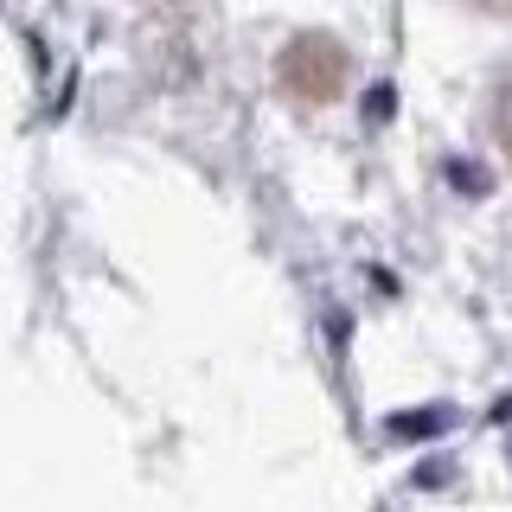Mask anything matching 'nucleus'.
I'll return each mask as SVG.
<instances>
[{"instance_id":"f257e3e1","label":"nucleus","mask_w":512,"mask_h":512,"mask_svg":"<svg viewBox=\"0 0 512 512\" xmlns=\"http://www.w3.org/2000/svg\"><path fill=\"white\" fill-rule=\"evenodd\" d=\"M340 71H346V58H340L333 39H301L282 64V84L295 96H308V103H327V96L340 90Z\"/></svg>"},{"instance_id":"f03ea898","label":"nucleus","mask_w":512,"mask_h":512,"mask_svg":"<svg viewBox=\"0 0 512 512\" xmlns=\"http://www.w3.org/2000/svg\"><path fill=\"white\" fill-rule=\"evenodd\" d=\"M493 141H500L506 160H512V71L493 84Z\"/></svg>"},{"instance_id":"7ed1b4c3","label":"nucleus","mask_w":512,"mask_h":512,"mask_svg":"<svg viewBox=\"0 0 512 512\" xmlns=\"http://www.w3.org/2000/svg\"><path fill=\"white\" fill-rule=\"evenodd\" d=\"M474 7H493V13H512V0H474Z\"/></svg>"}]
</instances>
